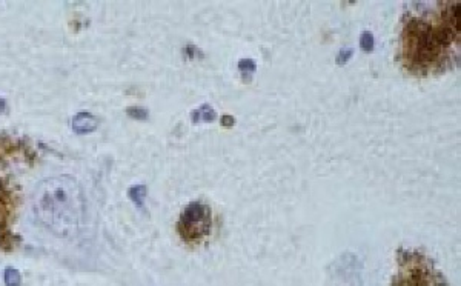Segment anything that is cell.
I'll return each mask as SVG.
<instances>
[{"mask_svg": "<svg viewBox=\"0 0 461 286\" xmlns=\"http://www.w3.org/2000/svg\"><path fill=\"white\" fill-rule=\"evenodd\" d=\"M460 39V3H450L432 19L409 17L403 28L404 65L415 74L445 66L446 56Z\"/></svg>", "mask_w": 461, "mask_h": 286, "instance_id": "1", "label": "cell"}, {"mask_svg": "<svg viewBox=\"0 0 461 286\" xmlns=\"http://www.w3.org/2000/svg\"><path fill=\"white\" fill-rule=\"evenodd\" d=\"M83 192L79 182L71 175L43 178L35 186L32 209L35 217L59 236L76 231L83 212Z\"/></svg>", "mask_w": 461, "mask_h": 286, "instance_id": "2", "label": "cell"}, {"mask_svg": "<svg viewBox=\"0 0 461 286\" xmlns=\"http://www.w3.org/2000/svg\"><path fill=\"white\" fill-rule=\"evenodd\" d=\"M398 272L389 286H449L446 277L420 251L400 248L397 253Z\"/></svg>", "mask_w": 461, "mask_h": 286, "instance_id": "3", "label": "cell"}, {"mask_svg": "<svg viewBox=\"0 0 461 286\" xmlns=\"http://www.w3.org/2000/svg\"><path fill=\"white\" fill-rule=\"evenodd\" d=\"M212 231V209L202 200L186 205L177 220V234L186 243H198Z\"/></svg>", "mask_w": 461, "mask_h": 286, "instance_id": "4", "label": "cell"}, {"mask_svg": "<svg viewBox=\"0 0 461 286\" xmlns=\"http://www.w3.org/2000/svg\"><path fill=\"white\" fill-rule=\"evenodd\" d=\"M98 128V119L91 112H79L74 115L72 119V131L79 136H86V134H91Z\"/></svg>", "mask_w": 461, "mask_h": 286, "instance_id": "5", "label": "cell"}, {"mask_svg": "<svg viewBox=\"0 0 461 286\" xmlns=\"http://www.w3.org/2000/svg\"><path fill=\"white\" fill-rule=\"evenodd\" d=\"M217 119V112L209 103H203L198 110L191 112L192 123H211Z\"/></svg>", "mask_w": 461, "mask_h": 286, "instance_id": "6", "label": "cell"}, {"mask_svg": "<svg viewBox=\"0 0 461 286\" xmlns=\"http://www.w3.org/2000/svg\"><path fill=\"white\" fill-rule=\"evenodd\" d=\"M146 194H148V188L144 185H134L129 188L128 191V197L134 202V205L137 208L143 209L144 207V199H146Z\"/></svg>", "mask_w": 461, "mask_h": 286, "instance_id": "7", "label": "cell"}, {"mask_svg": "<svg viewBox=\"0 0 461 286\" xmlns=\"http://www.w3.org/2000/svg\"><path fill=\"white\" fill-rule=\"evenodd\" d=\"M238 71L241 77H245V82H249L251 77L255 74L257 71V64L254 59H240L238 60Z\"/></svg>", "mask_w": 461, "mask_h": 286, "instance_id": "8", "label": "cell"}, {"mask_svg": "<svg viewBox=\"0 0 461 286\" xmlns=\"http://www.w3.org/2000/svg\"><path fill=\"white\" fill-rule=\"evenodd\" d=\"M360 48L365 52H372L375 48V37L370 31H363L360 35Z\"/></svg>", "mask_w": 461, "mask_h": 286, "instance_id": "9", "label": "cell"}, {"mask_svg": "<svg viewBox=\"0 0 461 286\" xmlns=\"http://www.w3.org/2000/svg\"><path fill=\"white\" fill-rule=\"evenodd\" d=\"M3 277H5V285L6 286H20V283H22L20 272L17 271L16 268H6Z\"/></svg>", "mask_w": 461, "mask_h": 286, "instance_id": "10", "label": "cell"}, {"mask_svg": "<svg viewBox=\"0 0 461 286\" xmlns=\"http://www.w3.org/2000/svg\"><path fill=\"white\" fill-rule=\"evenodd\" d=\"M126 114L135 120H148L149 117L148 110L142 108V106H128V108H126Z\"/></svg>", "mask_w": 461, "mask_h": 286, "instance_id": "11", "label": "cell"}, {"mask_svg": "<svg viewBox=\"0 0 461 286\" xmlns=\"http://www.w3.org/2000/svg\"><path fill=\"white\" fill-rule=\"evenodd\" d=\"M354 56V49L352 48H346V49H341L338 54H337V59H335V62H337V65H340V66H343V65H346L348 62L350 60V57Z\"/></svg>", "mask_w": 461, "mask_h": 286, "instance_id": "12", "label": "cell"}, {"mask_svg": "<svg viewBox=\"0 0 461 286\" xmlns=\"http://www.w3.org/2000/svg\"><path fill=\"white\" fill-rule=\"evenodd\" d=\"M234 125H236V119H234L232 115H229V114L222 115V127H224V128H232Z\"/></svg>", "mask_w": 461, "mask_h": 286, "instance_id": "13", "label": "cell"}, {"mask_svg": "<svg viewBox=\"0 0 461 286\" xmlns=\"http://www.w3.org/2000/svg\"><path fill=\"white\" fill-rule=\"evenodd\" d=\"M8 111V106H6V100L3 97H0V114H5Z\"/></svg>", "mask_w": 461, "mask_h": 286, "instance_id": "14", "label": "cell"}]
</instances>
